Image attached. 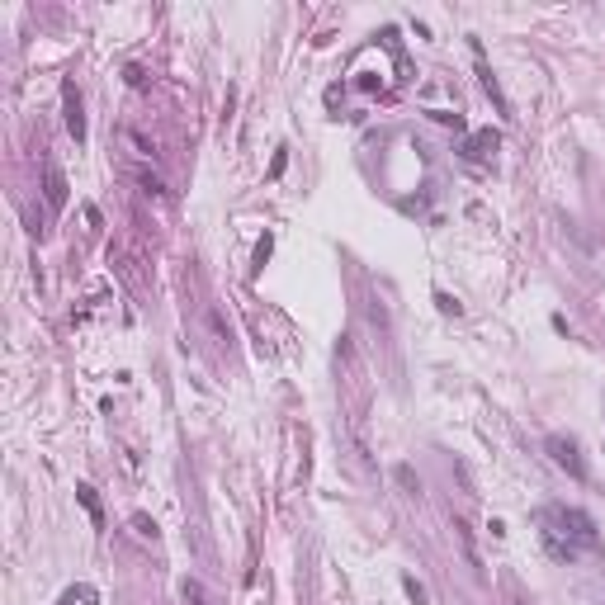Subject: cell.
<instances>
[{
	"instance_id": "obj_7",
	"label": "cell",
	"mask_w": 605,
	"mask_h": 605,
	"mask_svg": "<svg viewBox=\"0 0 605 605\" xmlns=\"http://www.w3.org/2000/svg\"><path fill=\"white\" fill-rule=\"evenodd\" d=\"M454 534H459V544H464V558H468V568H477V572H482V558H477V549H473V529L464 525V520H454Z\"/></svg>"
},
{
	"instance_id": "obj_17",
	"label": "cell",
	"mask_w": 605,
	"mask_h": 605,
	"mask_svg": "<svg viewBox=\"0 0 605 605\" xmlns=\"http://www.w3.org/2000/svg\"><path fill=\"white\" fill-rule=\"evenodd\" d=\"M435 303H440V313H454V317H459V303H454V298H449V293H440V298H435Z\"/></svg>"
},
{
	"instance_id": "obj_16",
	"label": "cell",
	"mask_w": 605,
	"mask_h": 605,
	"mask_svg": "<svg viewBox=\"0 0 605 605\" xmlns=\"http://www.w3.org/2000/svg\"><path fill=\"white\" fill-rule=\"evenodd\" d=\"M132 529H137V534H147V539H157V525H152L147 516H132Z\"/></svg>"
},
{
	"instance_id": "obj_5",
	"label": "cell",
	"mask_w": 605,
	"mask_h": 605,
	"mask_svg": "<svg viewBox=\"0 0 605 605\" xmlns=\"http://www.w3.org/2000/svg\"><path fill=\"white\" fill-rule=\"evenodd\" d=\"M473 57H477V80H482V90L492 95V105H497V114H506V119H511V105H506V95H501L497 76H492V67H487V57H482V43H473Z\"/></svg>"
},
{
	"instance_id": "obj_15",
	"label": "cell",
	"mask_w": 605,
	"mask_h": 605,
	"mask_svg": "<svg viewBox=\"0 0 605 605\" xmlns=\"http://www.w3.org/2000/svg\"><path fill=\"white\" fill-rule=\"evenodd\" d=\"M270 251H274V237H261V246H256V265H251V270H261V265L270 261Z\"/></svg>"
},
{
	"instance_id": "obj_3",
	"label": "cell",
	"mask_w": 605,
	"mask_h": 605,
	"mask_svg": "<svg viewBox=\"0 0 605 605\" xmlns=\"http://www.w3.org/2000/svg\"><path fill=\"white\" fill-rule=\"evenodd\" d=\"M62 114H67V132L85 142V114H80V90L76 80H62Z\"/></svg>"
},
{
	"instance_id": "obj_9",
	"label": "cell",
	"mask_w": 605,
	"mask_h": 605,
	"mask_svg": "<svg viewBox=\"0 0 605 605\" xmlns=\"http://www.w3.org/2000/svg\"><path fill=\"white\" fill-rule=\"evenodd\" d=\"M137 184H142L152 199H166V194H170V189H166V180H161V175H152V170H137Z\"/></svg>"
},
{
	"instance_id": "obj_11",
	"label": "cell",
	"mask_w": 605,
	"mask_h": 605,
	"mask_svg": "<svg viewBox=\"0 0 605 605\" xmlns=\"http://www.w3.org/2000/svg\"><path fill=\"white\" fill-rule=\"evenodd\" d=\"M209 326H213V336H218V341H222V345L232 341V326L222 322V313H218V308H209Z\"/></svg>"
},
{
	"instance_id": "obj_12",
	"label": "cell",
	"mask_w": 605,
	"mask_h": 605,
	"mask_svg": "<svg viewBox=\"0 0 605 605\" xmlns=\"http://www.w3.org/2000/svg\"><path fill=\"white\" fill-rule=\"evenodd\" d=\"M76 497H80V506H85V511H90L95 520H100V501H95V487H85V482H80V487H76Z\"/></svg>"
},
{
	"instance_id": "obj_6",
	"label": "cell",
	"mask_w": 605,
	"mask_h": 605,
	"mask_svg": "<svg viewBox=\"0 0 605 605\" xmlns=\"http://www.w3.org/2000/svg\"><path fill=\"white\" fill-rule=\"evenodd\" d=\"M487 152H497V132H492V128L473 132V137L464 142V157H468V161H482V157H487Z\"/></svg>"
},
{
	"instance_id": "obj_8",
	"label": "cell",
	"mask_w": 605,
	"mask_h": 605,
	"mask_svg": "<svg viewBox=\"0 0 605 605\" xmlns=\"http://www.w3.org/2000/svg\"><path fill=\"white\" fill-rule=\"evenodd\" d=\"M57 605H100V591L80 581V586H71V591H67V596H62Z\"/></svg>"
},
{
	"instance_id": "obj_13",
	"label": "cell",
	"mask_w": 605,
	"mask_h": 605,
	"mask_svg": "<svg viewBox=\"0 0 605 605\" xmlns=\"http://www.w3.org/2000/svg\"><path fill=\"white\" fill-rule=\"evenodd\" d=\"M402 591H407V596H412L417 605H426V586H421L417 577H402Z\"/></svg>"
},
{
	"instance_id": "obj_10",
	"label": "cell",
	"mask_w": 605,
	"mask_h": 605,
	"mask_svg": "<svg viewBox=\"0 0 605 605\" xmlns=\"http://www.w3.org/2000/svg\"><path fill=\"white\" fill-rule=\"evenodd\" d=\"M397 482H402V487H407V497H421V477L412 473V464H397Z\"/></svg>"
},
{
	"instance_id": "obj_4",
	"label": "cell",
	"mask_w": 605,
	"mask_h": 605,
	"mask_svg": "<svg viewBox=\"0 0 605 605\" xmlns=\"http://www.w3.org/2000/svg\"><path fill=\"white\" fill-rule=\"evenodd\" d=\"M43 199H48L53 213L67 209V175H62V166H53V161H48V170H43Z\"/></svg>"
},
{
	"instance_id": "obj_1",
	"label": "cell",
	"mask_w": 605,
	"mask_h": 605,
	"mask_svg": "<svg viewBox=\"0 0 605 605\" xmlns=\"http://www.w3.org/2000/svg\"><path fill=\"white\" fill-rule=\"evenodd\" d=\"M539 525H544V549L558 558V563H572L581 549H596V525L586 511H572V506H544L539 511Z\"/></svg>"
},
{
	"instance_id": "obj_14",
	"label": "cell",
	"mask_w": 605,
	"mask_h": 605,
	"mask_svg": "<svg viewBox=\"0 0 605 605\" xmlns=\"http://www.w3.org/2000/svg\"><path fill=\"white\" fill-rule=\"evenodd\" d=\"M430 119H435V123H449V128H464V119L449 114V109H430Z\"/></svg>"
},
{
	"instance_id": "obj_2",
	"label": "cell",
	"mask_w": 605,
	"mask_h": 605,
	"mask_svg": "<svg viewBox=\"0 0 605 605\" xmlns=\"http://www.w3.org/2000/svg\"><path fill=\"white\" fill-rule=\"evenodd\" d=\"M544 449L553 454V464H558V468H568V477H572V482H586V464H581L577 445H572L568 435H549V440H544Z\"/></svg>"
}]
</instances>
